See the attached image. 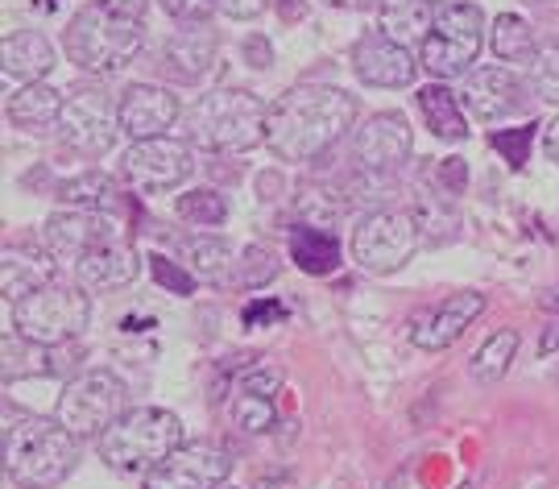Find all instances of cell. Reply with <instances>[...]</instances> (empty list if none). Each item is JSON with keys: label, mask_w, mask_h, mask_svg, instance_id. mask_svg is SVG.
Returning <instances> with one entry per match:
<instances>
[{"label": "cell", "mask_w": 559, "mask_h": 489, "mask_svg": "<svg viewBox=\"0 0 559 489\" xmlns=\"http://www.w3.org/2000/svg\"><path fill=\"white\" fill-rule=\"evenodd\" d=\"M265 4L270 0H216V9H221L224 17H233V21H253L265 13Z\"/></svg>", "instance_id": "obj_38"}, {"label": "cell", "mask_w": 559, "mask_h": 489, "mask_svg": "<svg viewBox=\"0 0 559 489\" xmlns=\"http://www.w3.org/2000/svg\"><path fill=\"white\" fill-rule=\"evenodd\" d=\"M92 320V303L83 295V286H41L34 295H25L13 303V327L17 336L34 341L41 348L71 345Z\"/></svg>", "instance_id": "obj_8"}, {"label": "cell", "mask_w": 559, "mask_h": 489, "mask_svg": "<svg viewBox=\"0 0 559 489\" xmlns=\"http://www.w3.org/2000/svg\"><path fill=\"white\" fill-rule=\"evenodd\" d=\"M92 4H100V9L117 13V17L141 21V17H145V4H150V0H92Z\"/></svg>", "instance_id": "obj_40"}, {"label": "cell", "mask_w": 559, "mask_h": 489, "mask_svg": "<svg viewBox=\"0 0 559 489\" xmlns=\"http://www.w3.org/2000/svg\"><path fill=\"white\" fill-rule=\"evenodd\" d=\"M124 241V225H120L117 212H55L46 220V232H41V249L55 258V262L80 265L87 253H96L104 244Z\"/></svg>", "instance_id": "obj_12"}, {"label": "cell", "mask_w": 559, "mask_h": 489, "mask_svg": "<svg viewBox=\"0 0 559 489\" xmlns=\"http://www.w3.org/2000/svg\"><path fill=\"white\" fill-rule=\"evenodd\" d=\"M129 410V390L112 369H83L59 394L55 419L75 440H100L104 431Z\"/></svg>", "instance_id": "obj_6"}, {"label": "cell", "mask_w": 559, "mask_h": 489, "mask_svg": "<svg viewBox=\"0 0 559 489\" xmlns=\"http://www.w3.org/2000/svg\"><path fill=\"white\" fill-rule=\"evenodd\" d=\"M274 274H278V265H274V258H270L265 249H258V244H253V249H245V262H240L237 286H245V290H249V286L270 283Z\"/></svg>", "instance_id": "obj_35"}, {"label": "cell", "mask_w": 559, "mask_h": 489, "mask_svg": "<svg viewBox=\"0 0 559 489\" xmlns=\"http://www.w3.org/2000/svg\"><path fill=\"white\" fill-rule=\"evenodd\" d=\"M150 265H154V278H158V286H170L175 295H191V290H195V274H182L170 258L154 253V258H150Z\"/></svg>", "instance_id": "obj_36"}, {"label": "cell", "mask_w": 559, "mask_h": 489, "mask_svg": "<svg viewBox=\"0 0 559 489\" xmlns=\"http://www.w3.org/2000/svg\"><path fill=\"white\" fill-rule=\"evenodd\" d=\"M62 104H67V96H59L50 83H25L21 92L9 96L4 117L17 129H46V124H59Z\"/></svg>", "instance_id": "obj_26"}, {"label": "cell", "mask_w": 559, "mask_h": 489, "mask_svg": "<svg viewBox=\"0 0 559 489\" xmlns=\"http://www.w3.org/2000/svg\"><path fill=\"white\" fill-rule=\"evenodd\" d=\"M436 13L440 9L431 0H381L378 29L390 41L406 46V50H415V46L423 50V41H427L431 25H436Z\"/></svg>", "instance_id": "obj_23"}, {"label": "cell", "mask_w": 559, "mask_h": 489, "mask_svg": "<svg viewBox=\"0 0 559 489\" xmlns=\"http://www.w3.org/2000/svg\"><path fill=\"white\" fill-rule=\"evenodd\" d=\"M80 465V440L59 419L21 415L4 431V473L21 489H55Z\"/></svg>", "instance_id": "obj_3"}, {"label": "cell", "mask_w": 559, "mask_h": 489, "mask_svg": "<svg viewBox=\"0 0 559 489\" xmlns=\"http://www.w3.org/2000/svg\"><path fill=\"white\" fill-rule=\"evenodd\" d=\"M357 100L332 83H299L270 104V150L282 163H316L357 124Z\"/></svg>", "instance_id": "obj_1"}, {"label": "cell", "mask_w": 559, "mask_h": 489, "mask_svg": "<svg viewBox=\"0 0 559 489\" xmlns=\"http://www.w3.org/2000/svg\"><path fill=\"white\" fill-rule=\"evenodd\" d=\"M191 175H195V145L179 138L133 142L120 158V179L141 195H162L170 187H182Z\"/></svg>", "instance_id": "obj_11"}, {"label": "cell", "mask_w": 559, "mask_h": 489, "mask_svg": "<svg viewBox=\"0 0 559 489\" xmlns=\"http://www.w3.org/2000/svg\"><path fill=\"white\" fill-rule=\"evenodd\" d=\"M245 55H249V62H253V67H265V62H270V46H265L261 38H249Z\"/></svg>", "instance_id": "obj_43"}, {"label": "cell", "mask_w": 559, "mask_h": 489, "mask_svg": "<svg viewBox=\"0 0 559 489\" xmlns=\"http://www.w3.org/2000/svg\"><path fill=\"white\" fill-rule=\"evenodd\" d=\"M270 138V108L245 87H216L182 112V142L207 154H245Z\"/></svg>", "instance_id": "obj_2"}, {"label": "cell", "mask_w": 559, "mask_h": 489, "mask_svg": "<svg viewBox=\"0 0 559 489\" xmlns=\"http://www.w3.org/2000/svg\"><path fill=\"white\" fill-rule=\"evenodd\" d=\"M141 258L129 241L104 244L96 253H87L80 265H75V278H80L83 290H124L129 283H138Z\"/></svg>", "instance_id": "obj_22"}, {"label": "cell", "mask_w": 559, "mask_h": 489, "mask_svg": "<svg viewBox=\"0 0 559 489\" xmlns=\"http://www.w3.org/2000/svg\"><path fill=\"white\" fill-rule=\"evenodd\" d=\"M328 4H344V9H360V4H369V0H328Z\"/></svg>", "instance_id": "obj_45"}, {"label": "cell", "mask_w": 559, "mask_h": 489, "mask_svg": "<svg viewBox=\"0 0 559 489\" xmlns=\"http://www.w3.org/2000/svg\"><path fill=\"white\" fill-rule=\"evenodd\" d=\"M460 96L448 87V83H427L419 92V108H423V121L427 129L440 138V142H464L468 138V121H464V112H460Z\"/></svg>", "instance_id": "obj_27"}, {"label": "cell", "mask_w": 559, "mask_h": 489, "mask_svg": "<svg viewBox=\"0 0 559 489\" xmlns=\"http://www.w3.org/2000/svg\"><path fill=\"white\" fill-rule=\"evenodd\" d=\"M221 489H224V486H221Z\"/></svg>", "instance_id": "obj_50"}, {"label": "cell", "mask_w": 559, "mask_h": 489, "mask_svg": "<svg viewBox=\"0 0 559 489\" xmlns=\"http://www.w3.org/2000/svg\"><path fill=\"white\" fill-rule=\"evenodd\" d=\"M253 489H299V481H295V473H261Z\"/></svg>", "instance_id": "obj_41"}, {"label": "cell", "mask_w": 559, "mask_h": 489, "mask_svg": "<svg viewBox=\"0 0 559 489\" xmlns=\"http://www.w3.org/2000/svg\"><path fill=\"white\" fill-rule=\"evenodd\" d=\"M59 195L75 212H117V183L108 175H100V170H87L80 179L62 183Z\"/></svg>", "instance_id": "obj_30"}, {"label": "cell", "mask_w": 559, "mask_h": 489, "mask_svg": "<svg viewBox=\"0 0 559 489\" xmlns=\"http://www.w3.org/2000/svg\"><path fill=\"white\" fill-rule=\"evenodd\" d=\"M485 311V295L480 290H460V295H448L436 311H427L415 320L411 327V341L415 348H427V353H440V348H452L468 332V324Z\"/></svg>", "instance_id": "obj_17"}, {"label": "cell", "mask_w": 559, "mask_h": 489, "mask_svg": "<svg viewBox=\"0 0 559 489\" xmlns=\"http://www.w3.org/2000/svg\"><path fill=\"white\" fill-rule=\"evenodd\" d=\"M431 4H436V0H431ZM443 4H468V0H440V9Z\"/></svg>", "instance_id": "obj_47"}, {"label": "cell", "mask_w": 559, "mask_h": 489, "mask_svg": "<svg viewBox=\"0 0 559 489\" xmlns=\"http://www.w3.org/2000/svg\"><path fill=\"white\" fill-rule=\"evenodd\" d=\"M158 4L175 21H187V25H195V21H207V13L216 9V0H158Z\"/></svg>", "instance_id": "obj_37"}, {"label": "cell", "mask_w": 559, "mask_h": 489, "mask_svg": "<svg viewBox=\"0 0 559 489\" xmlns=\"http://www.w3.org/2000/svg\"><path fill=\"white\" fill-rule=\"evenodd\" d=\"M120 133V100L104 83H80L71 87V96L62 104L59 117V138L62 145L80 150V154H104L112 150Z\"/></svg>", "instance_id": "obj_10"}, {"label": "cell", "mask_w": 559, "mask_h": 489, "mask_svg": "<svg viewBox=\"0 0 559 489\" xmlns=\"http://www.w3.org/2000/svg\"><path fill=\"white\" fill-rule=\"evenodd\" d=\"M514 353H519V332H514V327L493 332V336L477 348V357H473V378L485 382V386H489V382H501L510 361H514Z\"/></svg>", "instance_id": "obj_31"}, {"label": "cell", "mask_w": 559, "mask_h": 489, "mask_svg": "<svg viewBox=\"0 0 559 489\" xmlns=\"http://www.w3.org/2000/svg\"><path fill=\"white\" fill-rule=\"evenodd\" d=\"M290 262L299 265L302 274H332L340 270V241L328 232V228H316V225H299L290 232Z\"/></svg>", "instance_id": "obj_28"}, {"label": "cell", "mask_w": 559, "mask_h": 489, "mask_svg": "<svg viewBox=\"0 0 559 489\" xmlns=\"http://www.w3.org/2000/svg\"><path fill=\"white\" fill-rule=\"evenodd\" d=\"M531 145H535V124H522V129H501L493 133V150H501V158L522 170L531 158Z\"/></svg>", "instance_id": "obj_34"}, {"label": "cell", "mask_w": 559, "mask_h": 489, "mask_svg": "<svg viewBox=\"0 0 559 489\" xmlns=\"http://www.w3.org/2000/svg\"><path fill=\"white\" fill-rule=\"evenodd\" d=\"M175 121H182L179 96L158 83H133L120 96V133L133 142H150V138H166Z\"/></svg>", "instance_id": "obj_15"}, {"label": "cell", "mask_w": 559, "mask_h": 489, "mask_svg": "<svg viewBox=\"0 0 559 489\" xmlns=\"http://www.w3.org/2000/svg\"><path fill=\"white\" fill-rule=\"evenodd\" d=\"M543 150H547V158L559 166V117L547 124V138H543Z\"/></svg>", "instance_id": "obj_42"}, {"label": "cell", "mask_w": 559, "mask_h": 489, "mask_svg": "<svg viewBox=\"0 0 559 489\" xmlns=\"http://www.w3.org/2000/svg\"><path fill=\"white\" fill-rule=\"evenodd\" d=\"M460 100H464V108H468L477 121H501V117L526 108V87H522V80L506 62H501V67H477V71L464 80Z\"/></svg>", "instance_id": "obj_16"}, {"label": "cell", "mask_w": 559, "mask_h": 489, "mask_svg": "<svg viewBox=\"0 0 559 489\" xmlns=\"http://www.w3.org/2000/svg\"><path fill=\"white\" fill-rule=\"evenodd\" d=\"M282 315H286V311H282L278 303H265V299H258V303L245 307V324H249V327L274 324V320H282Z\"/></svg>", "instance_id": "obj_39"}, {"label": "cell", "mask_w": 559, "mask_h": 489, "mask_svg": "<svg viewBox=\"0 0 559 489\" xmlns=\"http://www.w3.org/2000/svg\"><path fill=\"white\" fill-rule=\"evenodd\" d=\"M415 150V133L402 112H373L353 133V158L365 175H399Z\"/></svg>", "instance_id": "obj_14"}, {"label": "cell", "mask_w": 559, "mask_h": 489, "mask_svg": "<svg viewBox=\"0 0 559 489\" xmlns=\"http://www.w3.org/2000/svg\"><path fill=\"white\" fill-rule=\"evenodd\" d=\"M179 415L162 407H133L124 410L112 428L96 440L100 461L108 469L129 473V477H150L175 449H182Z\"/></svg>", "instance_id": "obj_4"}, {"label": "cell", "mask_w": 559, "mask_h": 489, "mask_svg": "<svg viewBox=\"0 0 559 489\" xmlns=\"http://www.w3.org/2000/svg\"><path fill=\"white\" fill-rule=\"evenodd\" d=\"M141 41H145L141 21L117 17V13H108L92 0L71 17L67 34H62V46H67L71 62L87 75H112L120 67H129L138 59Z\"/></svg>", "instance_id": "obj_5"}, {"label": "cell", "mask_w": 559, "mask_h": 489, "mask_svg": "<svg viewBox=\"0 0 559 489\" xmlns=\"http://www.w3.org/2000/svg\"><path fill=\"white\" fill-rule=\"evenodd\" d=\"M191 258V274L207 286H233L240 274V253L228 237H195L187 244Z\"/></svg>", "instance_id": "obj_25"}, {"label": "cell", "mask_w": 559, "mask_h": 489, "mask_svg": "<svg viewBox=\"0 0 559 489\" xmlns=\"http://www.w3.org/2000/svg\"><path fill=\"white\" fill-rule=\"evenodd\" d=\"M233 473L228 449L212 440H191L175 449L150 477H141V489H221Z\"/></svg>", "instance_id": "obj_13"}, {"label": "cell", "mask_w": 559, "mask_h": 489, "mask_svg": "<svg viewBox=\"0 0 559 489\" xmlns=\"http://www.w3.org/2000/svg\"><path fill=\"white\" fill-rule=\"evenodd\" d=\"M531 87L539 92L543 100L559 104V38L543 41L531 59Z\"/></svg>", "instance_id": "obj_33"}, {"label": "cell", "mask_w": 559, "mask_h": 489, "mask_svg": "<svg viewBox=\"0 0 559 489\" xmlns=\"http://www.w3.org/2000/svg\"><path fill=\"white\" fill-rule=\"evenodd\" d=\"M489 46H493L498 62H531L535 59V50H539L535 29H531L519 13H501V17L493 21V29H489Z\"/></svg>", "instance_id": "obj_29"}, {"label": "cell", "mask_w": 559, "mask_h": 489, "mask_svg": "<svg viewBox=\"0 0 559 489\" xmlns=\"http://www.w3.org/2000/svg\"><path fill=\"white\" fill-rule=\"evenodd\" d=\"M55 283V258L46 249H34V244H9L4 258H0V290L4 299H25L41 286Z\"/></svg>", "instance_id": "obj_21"}, {"label": "cell", "mask_w": 559, "mask_h": 489, "mask_svg": "<svg viewBox=\"0 0 559 489\" xmlns=\"http://www.w3.org/2000/svg\"><path fill=\"white\" fill-rule=\"evenodd\" d=\"M353 71L360 75V83L369 87H406L419 75V62L411 59V50L390 41L385 34H365L353 46Z\"/></svg>", "instance_id": "obj_18"}, {"label": "cell", "mask_w": 559, "mask_h": 489, "mask_svg": "<svg viewBox=\"0 0 559 489\" xmlns=\"http://www.w3.org/2000/svg\"><path fill=\"white\" fill-rule=\"evenodd\" d=\"M423 232L415 212L406 207H378L353 228V262L365 274H394L415 258Z\"/></svg>", "instance_id": "obj_9"}, {"label": "cell", "mask_w": 559, "mask_h": 489, "mask_svg": "<svg viewBox=\"0 0 559 489\" xmlns=\"http://www.w3.org/2000/svg\"><path fill=\"white\" fill-rule=\"evenodd\" d=\"M531 4H543V9H556L559 13V0H531Z\"/></svg>", "instance_id": "obj_46"}, {"label": "cell", "mask_w": 559, "mask_h": 489, "mask_svg": "<svg viewBox=\"0 0 559 489\" xmlns=\"http://www.w3.org/2000/svg\"><path fill=\"white\" fill-rule=\"evenodd\" d=\"M0 62H4V75H13L21 83H41L55 71V46L38 29H17L4 38Z\"/></svg>", "instance_id": "obj_24"}, {"label": "cell", "mask_w": 559, "mask_h": 489, "mask_svg": "<svg viewBox=\"0 0 559 489\" xmlns=\"http://www.w3.org/2000/svg\"><path fill=\"white\" fill-rule=\"evenodd\" d=\"M50 4H59V0H50Z\"/></svg>", "instance_id": "obj_49"}, {"label": "cell", "mask_w": 559, "mask_h": 489, "mask_svg": "<svg viewBox=\"0 0 559 489\" xmlns=\"http://www.w3.org/2000/svg\"><path fill=\"white\" fill-rule=\"evenodd\" d=\"M485 50V13L477 4H443L436 25L423 41L419 67L431 80H460L473 75V62Z\"/></svg>", "instance_id": "obj_7"}, {"label": "cell", "mask_w": 559, "mask_h": 489, "mask_svg": "<svg viewBox=\"0 0 559 489\" xmlns=\"http://www.w3.org/2000/svg\"><path fill=\"white\" fill-rule=\"evenodd\" d=\"M216 50H221V41L216 34L195 21V25H187V29H175L170 41H166V55H162V67H166V75L179 83H200L207 71H212V62H216Z\"/></svg>", "instance_id": "obj_20"}, {"label": "cell", "mask_w": 559, "mask_h": 489, "mask_svg": "<svg viewBox=\"0 0 559 489\" xmlns=\"http://www.w3.org/2000/svg\"><path fill=\"white\" fill-rule=\"evenodd\" d=\"M460 489H473V486H460Z\"/></svg>", "instance_id": "obj_48"}, {"label": "cell", "mask_w": 559, "mask_h": 489, "mask_svg": "<svg viewBox=\"0 0 559 489\" xmlns=\"http://www.w3.org/2000/svg\"><path fill=\"white\" fill-rule=\"evenodd\" d=\"M175 212H179V220L195 228H221L228 220V204H224L221 191H212V187H195V191L179 195Z\"/></svg>", "instance_id": "obj_32"}, {"label": "cell", "mask_w": 559, "mask_h": 489, "mask_svg": "<svg viewBox=\"0 0 559 489\" xmlns=\"http://www.w3.org/2000/svg\"><path fill=\"white\" fill-rule=\"evenodd\" d=\"M282 390V373L270 366H258V369H245L237 378V386H233V424L240 431H249V436H261V431L274 428V398H278Z\"/></svg>", "instance_id": "obj_19"}, {"label": "cell", "mask_w": 559, "mask_h": 489, "mask_svg": "<svg viewBox=\"0 0 559 489\" xmlns=\"http://www.w3.org/2000/svg\"><path fill=\"white\" fill-rule=\"evenodd\" d=\"M539 307H543V311H551V315H559V283H556V286H547V290H543Z\"/></svg>", "instance_id": "obj_44"}]
</instances>
